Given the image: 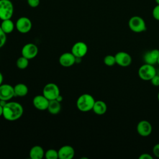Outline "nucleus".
<instances>
[{
	"label": "nucleus",
	"instance_id": "f257e3e1",
	"mask_svg": "<svg viewBox=\"0 0 159 159\" xmlns=\"http://www.w3.org/2000/svg\"><path fill=\"white\" fill-rule=\"evenodd\" d=\"M24 109L22 105L17 102H7L3 107L2 116L9 121H15L23 114Z\"/></svg>",
	"mask_w": 159,
	"mask_h": 159
},
{
	"label": "nucleus",
	"instance_id": "f03ea898",
	"mask_svg": "<svg viewBox=\"0 0 159 159\" xmlns=\"http://www.w3.org/2000/svg\"><path fill=\"white\" fill-rule=\"evenodd\" d=\"M95 100L89 94H83L77 99V108L81 112H88L93 109Z\"/></svg>",
	"mask_w": 159,
	"mask_h": 159
},
{
	"label": "nucleus",
	"instance_id": "7ed1b4c3",
	"mask_svg": "<svg viewBox=\"0 0 159 159\" xmlns=\"http://www.w3.org/2000/svg\"><path fill=\"white\" fill-rule=\"evenodd\" d=\"M128 25L129 29L135 33H141L147 30V25L144 19L139 16L131 17L129 20Z\"/></svg>",
	"mask_w": 159,
	"mask_h": 159
},
{
	"label": "nucleus",
	"instance_id": "20e7f679",
	"mask_svg": "<svg viewBox=\"0 0 159 159\" xmlns=\"http://www.w3.org/2000/svg\"><path fill=\"white\" fill-rule=\"evenodd\" d=\"M14 14V5L10 0H0V19H11Z\"/></svg>",
	"mask_w": 159,
	"mask_h": 159
},
{
	"label": "nucleus",
	"instance_id": "39448f33",
	"mask_svg": "<svg viewBox=\"0 0 159 159\" xmlns=\"http://www.w3.org/2000/svg\"><path fill=\"white\" fill-rule=\"evenodd\" d=\"M156 74L157 71L154 66L147 63L142 65L138 70L139 78L143 81H150Z\"/></svg>",
	"mask_w": 159,
	"mask_h": 159
},
{
	"label": "nucleus",
	"instance_id": "423d86ee",
	"mask_svg": "<svg viewBox=\"0 0 159 159\" xmlns=\"http://www.w3.org/2000/svg\"><path fill=\"white\" fill-rule=\"evenodd\" d=\"M43 95L49 101L56 99L60 95L58 86L53 83H47L43 89Z\"/></svg>",
	"mask_w": 159,
	"mask_h": 159
},
{
	"label": "nucleus",
	"instance_id": "0eeeda50",
	"mask_svg": "<svg viewBox=\"0 0 159 159\" xmlns=\"http://www.w3.org/2000/svg\"><path fill=\"white\" fill-rule=\"evenodd\" d=\"M32 26V24L31 20L27 17H19L16 23V27L17 30L22 34L29 32L31 30Z\"/></svg>",
	"mask_w": 159,
	"mask_h": 159
},
{
	"label": "nucleus",
	"instance_id": "6e6552de",
	"mask_svg": "<svg viewBox=\"0 0 159 159\" xmlns=\"http://www.w3.org/2000/svg\"><path fill=\"white\" fill-rule=\"evenodd\" d=\"M38 47L36 45L32 43H29L24 45L22 48V56L27 58V59H32L35 58L38 54Z\"/></svg>",
	"mask_w": 159,
	"mask_h": 159
},
{
	"label": "nucleus",
	"instance_id": "1a4fd4ad",
	"mask_svg": "<svg viewBox=\"0 0 159 159\" xmlns=\"http://www.w3.org/2000/svg\"><path fill=\"white\" fill-rule=\"evenodd\" d=\"M116 62L119 66L122 67H127L132 63V57L130 55L125 52H119L115 55Z\"/></svg>",
	"mask_w": 159,
	"mask_h": 159
},
{
	"label": "nucleus",
	"instance_id": "9d476101",
	"mask_svg": "<svg viewBox=\"0 0 159 159\" xmlns=\"http://www.w3.org/2000/svg\"><path fill=\"white\" fill-rule=\"evenodd\" d=\"M137 132L142 137H148L152 132V126L147 120H142L137 125Z\"/></svg>",
	"mask_w": 159,
	"mask_h": 159
},
{
	"label": "nucleus",
	"instance_id": "9b49d317",
	"mask_svg": "<svg viewBox=\"0 0 159 159\" xmlns=\"http://www.w3.org/2000/svg\"><path fill=\"white\" fill-rule=\"evenodd\" d=\"M14 87L9 84H2L0 86V100L9 101L14 96Z\"/></svg>",
	"mask_w": 159,
	"mask_h": 159
},
{
	"label": "nucleus",
	"instance_id": "f8f14e48",
	"mask_svg": "<svg viewBox=\"0 0 159 159\" xmlns=\"http://www.w3.org/2000/svg\"><path fill=\"white\" fill-rule=\"evenodd\" d=\"M88 52V46L83 42L75 43L71 48V53L78 58H82Z\"/></svg>",
	"mask_w": 159,
	"mask_h": 159
},
{
	"label": "nucleus",
	"instance_id": "ddd939ff",
	"mask_svg": "<svg viewBox=\"0 0 159 159\" xmlns=\"http://www.w3.org/2000/svg\"><path fill=\"white\" fill-rule=\"evenodd\" d=\"M76 62V57L71 52H66L61 54L59 58L60 64L64 67H70Z\"/></svg>",
	"mask_w": 159,
	"mask_h": 159
},
{
	"label": "nucleus",
	"instance_id": "4468645a",
	"mask_svg": "<svg viewBox=\"0 0 159 159\" xmlns=\"http://www.w3.org/2000/svg\"><path fill=\"white\" fill-rule=\"evenodd\" d=\"M49 104V100L43 95H37L33 99V104L34 107L40 111L47 109Z\"/></svg>",
	"mask_w": 159,
	"mask_h": 159
},
{
	"label": "nucleus",
	"instance_id": "2eb2a0df",
	"mask_svg": "<svg viewBox=\"0 0 159 159\" xmlns=\"http://www.w3.org/2000/svg\"><path fill=\"white\" fill-rule=\"evenodd\" d=\"M58 153L60 159H71L74 157L75 150L70 145H64L60 148Z\"/></svg>",
	"mask_w": 159,
	"mask_h": 159
},
{
	"label": "nucleus",
	"instance_id": "dca6fc26",
	"mask_svg": "<svg viewBox=\"0 0 159 159\" xmlns=\"http://www.w3.org/2000/svg\"><path fill=\"white\" fill-rule=\"evenodd\" d=\"M159 57V50L153 49L148 51L143 55V60L145 63L154 65L157 63L158 58Z\"/></svg>",
	"mask_w": 159,
	"mask_h": 159
},
{
	"label": "nucleus",
	"instance_id": "f3484780",
	"mask_svg": "<svg viewBox=\"0 0 159 159\" xmlns=\"http://www.w3.org/2000/svg\"><path fill=\"white\" fill-rule=\"evenodd\" d=\"M44 155V150L43 148L39 145L34 146L29 152V156L31 159H42Z\"/></svg>",
	"mask_w": 159,
	"mask_h": 159
},
{
	"label": "nucleus",
	"instance_id": "a211bd4d",
	"mask_svg": "<svg viewBox=\"0 0 159 159\" xmlns=\"http://www.w3.org/2000/svg\"><path fill=\"white\" fill-rule=\"evenodd\" d=\"M107 105L105 102L99 100V101H95V102L94 104L93 111L97 115H103L107 111Z\"/></svg>",
	"mask_w": 159,
	"mask_h": 159
},
{
	"label": "nucleus",
	"instance_id": "6ab92c4d",
	"mask_svg": "<svg viewBox=\"0 0 159 159\" xmlns=\"http://www.w3.org/2000/svg\"><path fill=\"white\" fill-rule=\"evenodd\" d=\"M14 91L15 96L23 97L27 94L29 89L25 84L18 83L14 86Z\"/></svg>",
	"mask_w": 159,
	"mask_h": 159
},
{
	"label": "nucleus",
	"instance_id": "aec40b11",
	"mask_svg": "<svg viewBox=\"0 0 159 159\" xmlns=\"http://www.w3.org/2000/svg\"><path fill=\"white\" fill-rule=\"evenodd\" d=\"M48 112L51 114H57L61 110V104L59 101L57 99L49 101L48 106L47 108Z\"/></svg>",
	"mask_w": 159,
	"mask_h": 159
},
{
	"label": "nucleus",
	"instance_id": "412c9836",
	"mask_svg": "<svg viewBox=\"0 0 159 159\" xmlns=\"http://www.w3.org/2000/svg\"><path fill=\"white\" fill-rule=\"evenodd\" d=\"M15 25H14L13 21L11 19H9L2 20L0 27H1L2 30L7 34L11 33L14 30Z\"/></svg>",
	"mask_w": 159,
	"mask_h": 159
},
{
	"label": "nucleus",
	"instance_id": "4be33fe9",
	"mask_svg": "<svg viewBox=\"0 0 159 159\" xmlns=\"http://www.w3.org/2000/svg\"><path fill=\"white\" fill-rule=\"evenodd\" d=\"M16 65L19 69L24 70L29 65V59L22 56L17 60Z\"/></svg>",
	"mask_w": 159,
	"mask_h": 159
},
{
	"label": "nucleus",
	"instance_id": "5701e85b",
	"mask_svg": "<svg viewBox=\"0 0 159 159\" xmlns=\"http://www.w3.org/2000/svg\"><path fill=\"white\" fill-rule=\"evenodd\" d=\"M44 157L46 159H57L58 158V151L55 149H49L45 153Z\"/></svg>",
	"mask_w": 159,
	"mask_h": 159
},
{
	"label": "nucleus",
	"instance_id": "b1692460",
	"mask_svg": "<svg viewBox=\"0 0 159 159\" xmlns=\"http://www.w3.org/2000/svg\"><path fill=\"white\" fill-rule=\"evenodd\" d=\"M104 63L106 66H114L115 64H116L115 56L112 55H106L104 58Z\"/></svg>",
	"mask_w": 159,
	"mask_h": 159
},
{
	"label": "nucleus",
	"instance_id": "393cba45",
	"mask_svg": "<svg viewBox=\"0 0 159 159\" xmlns=\"http://www.w3.org/2000/svg\"><path fill=\"white\" fill-rule=\"evenodd\" d=\"M6 34L2 30L1 27H0V48L4 45L6 42Z\"/></svg>",
	"mask_w": 159,
	"mask_h": 159
},
{
	"label": "nucleus",
	"instance_id": "a878e982",
	"mask_svg": "<svg viewBox=\"0 0 159 159\" xmlns=\"http://www.w3.org/2000/svg\"><path fill=\"white\" fill-rule=\"evenodd\" d=\"M152 16L155 20L159 21V4H157L153 9Z\"/></svg>",
	"mask_w": 159,
	"mask_h": 159
},
{
	"label": "nucleus",
	"instance_id": "bb28decb",
	"mask_svg": "<svg viewBox=\"0 0 159 159\" xmlns=\"http://www.w3.org/2000/svg\"><path fill=\"white\" fill-rule=\"evenodd\" d=\"M27 4L31 7H36L40 4V0H27Z\"/></svg>",
	"mask_w": 159,
	"mask_h": 159
},
{
	"label": "nucleus",
	"instance_id": "cd10ccee",
	"mask_svg": "<svg viewBox=\"0 0 159 159\" xmlns=\"http://www.w3.org/2000/svg\"><path fill=\"white\" fill-rule=\"evenodd\" d=\"M152 85L155 86H159V75H155L150 80Z\"/></svg>",
	"mask_w": 159,
	"mask_h": 159
},
{
	"label": "nucleus",
	"instance_id": "c85d7f7f",
	"mask_svg": "<svg viewBox=\"0 0 159 159\" xmlns=\"http://www.w3.org/2000/svg\"><path fill=\"white\" fill-rule=\"evenodd\" d=\"M153 154L157 157L159 158V143L155 144L152 149Z\"/></svg>",
	"mask_w": 159,
	"mask_h": 159
},
{
	"label": "nucleus",
	"instance_id": "c756f323",
	"mask_svg": "<svg viewBox=\"0 0 159 159\" xmlns=\"http://www.w3.org/2000/svg\"><path fill=\"white\" fill-rule=\"evenodd\" d=\"M139 159H153V157L148 153H144L141 154L139 157Z\"/></svg>",
	"mask_w": 159,
	"mask_h": 159
},
{
	"label": "nucleus",
	"instance_id": "7c9ffc66",
	"mask_svg": "<svg viewBox=\"0 0 159 159\" xmlns=\"http://www.w3.org/2000/svg\"><path fill=\"white\" fill-rule=\"evenodd\" d=\"M56 99H57L58 101H59V102H61V101L63 100V98H62V96H61L60 94V95H59V96L57 97V98Z\"/></svg>",
	"mask_w": 159,
	"mask_h": 159
},
{
	"label": "nucleus",
	"instance_id": "2f4dec72",
	"mask_svg": "<svg viewBox=\"0 0 159 159\" xmlns=\"http://www.w3.org/2000/svg\"><path fill=\"white\" fill-rule=\"evenodd\" d=\"M2 81H3V76H2V73L0 72V86L2 84Z\"/></svg>",
	"mask_w": 159,
	"mask_h": 159
},
{
	"label": "nucleus",
	"instance_id": "473e14b6",
	"mask_svg": "<svg viewBox=\"0 0 159 159\" xmlns=\"http://www.w3.org/2000/svg\"><path fill=\"white\" fill-rule=\"evenodd\" d=\"M2 112H3V107L0 105V117L2 116Z\"/></svg>",
	"mask_w": 159,
	"mask_h": 159
},
{
	"label": "nucleus",
	"instance_id": "72a5a7b5",
	"mask_svg": "<svg viewBox=\"0 0 159 159\" xmlns=\"http://www.w3.org/2000/svg\"><path fill=\"white\" fill-rule=\"evenodd\" d=\"M155 2H156L157 4H159V0H155Z\"/></svg>",
	"mask_w": 159,
	"mask_h": 159
},
{
	"label": "nucleus",
	"instance_id": "f704fd0d",
	"mask_svg": "<svg viewBox=\"0 0 159 159\" xmlns=\"http://www.w3.org/2000/svg\"><path fill=\"white\" fill-rule=\"evenodd\" d=\"M157 99H158V102H159V91H158V94H157Z\"/></svg>",
	"mask_w": 159,
	"mask_h": 159
},
{
	"label": "nucleus",
	"instance_id": "c9c22d12",
	"mask_svg": "<svg viewBox=\"0 0 159 159\" xmlns=\"http://www.w3.org/2000/svg\"><path fill=\"white\" fill-rule=\"evenodd\" d=\"M157 63L159 65V57H158V61H157Z\"/></svg>",
	"mask_w": 159,
	"mask_h": 159
}]
</instances>
